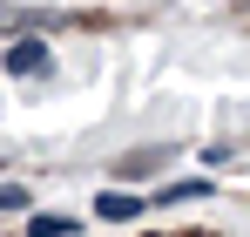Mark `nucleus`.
<instances>
[{"mask_svg": "<svg viewBox=\"0 0 250 237\" xmlns=\"http://www.w3.org/2000/svg\"><path fill=\"white\" fill-rule=\"evenodd\" d=\"M27 237H75V217H34Z\"/></svg>", "mask_w": 250, "mask_h": 237, "instance_id": "7ed1b4c3", "label": "nucleus"}, {"mask_svg": "<svg viewBox=\"0 0 250 237\" xmlns=\"http://www.w3.org/2000/svg\"><path fill=\"white\" fill-rule=\"evenodd\" d=\"M95 217H102V224H135V217H142V197H128V190H102V197H95Z\"/></svg>", "mask_w": 250, "mask_h": 237, "instance_id": "f03ea898", "label": "nucleus"}, {"mask_svg": "<svg viewBox=\"0 0 250 237\" xmlns=\"http://www.w3.org/2000/svg\"><path fill=\"white\" fill-rule=\"evenodd\" d=\"M189 197H209V183H169L163 203H189Z\"/></svg>", "mask_w": 250, "mask_h": 237, "instance_id": "39448f33", "label": "nucleus"}, {"mask_svg": "<svg viewBox=\"0 0 250 237\" xmlns=\"http://www.w3.org/2000/svg\"><path fill=\"white\" fill-rule=\"evenodd\" d=\"M21 203H27V190H14V183L0 190V210H21Z\"/></svg>", "mask_w": 250, "mask_h": 237, "instance_id": "423d86ee", "label": "nucleus"}, {"mask_svg": "<svg viewBox=\"0 0 250 237\" xmlns=\"http://www.w3.org/2000/svg\"><path fill=\"white\" fill-rule=\"evenodd\" d=\"M156 169V149H135V156H122V176H149Z\"/></svg>", "mask_w": 250, "mask_h": 237, "instance_id": "20e7f679", "label": "nucleus"}, {"mask_svg": "<svg viewBox=\"0 0 250 237\" xmlns=\"http://www.w3.org/2000/svg\"><path fill=\"white\" fill-rule=\"evenodd\" d=\"M47 61H54V54H47V41H14V47H7V54H0V68H7V75H41Z\"/></svg>", "mask_w": 250, "mask_h": 237, "instance_id": "f257e3e1", "label": "nucleus"}]
</instances>
